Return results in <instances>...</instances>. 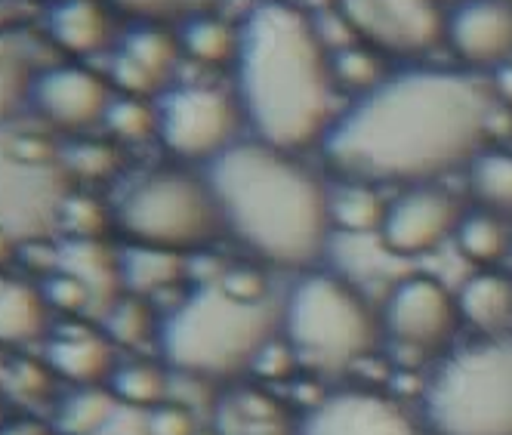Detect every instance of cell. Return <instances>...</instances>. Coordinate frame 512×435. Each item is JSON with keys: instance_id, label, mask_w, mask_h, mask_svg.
I'll use <instances>...</instances> for the list:
<instances>
[{"instance_id": "cell-40", "label": "cell", "mask_w": 512, "mask_h": 435, "mask_svg": "<svg viewBox=\"0 0 512 435\" xmlns=\"http://www.w3.org/2000/svg\"><path fill=\"white\" fill-rule=\"evenodd\" d=\"M102 223H105L102 210L93 201L81 198V195H71L65 201L62 220H59V226L71 232V238H99Z\"/></svg>"}, {"instance_id": "cell-19", "label": "cell", "mask_w": 512, "mask_h": 435, "mask_svg": "<svg viewBox=\"0 0 512 435\" xmlns=\"http://www.w3.org/2000/svg\"><path fill=\"white\" fill-rule=\"evenodd\" d=\"M460 315L482 337H500L512 331V278L497 269H479L469 275L457 294Z\"/></svg>"}, {"instance_id": "cell-44", "label": "cell", "mask_w": 512, "mask_h": 435, "mask_svg": "<svg viewBox=\"0 0 512 435\" xmlns=\"http://www.w3.org/2000/svg\"><path fill=\"white\" fill-rule=\"evenodd\" d=\"M7 365H10V358L0 352V389H4V380H7Z\"/></svg>"}, {"instance_id": "cell-37", "label": "cell", "mask_w": 512, "mask_h": 435, "mask_svg": "<svg viewBox=\"0 0 512 435\" xmlns=\"http://www.w3.org/2000/svg\"><path fill=\"white\" fill-rule=\"evenodd\" d=\"M112 4L136 19H192L210 13L216 0H112Z\"/></svg>"}, {"instance_id": "cell-35", "label": "cell", "mask_w": 512, "mask_h": 435, "mask_svg": "<svg viewBox=\"0 0 512 435\" xmlns=\"http://www.w3.org/2000/svg\"><path fill=\"white\" fill-rule=\"evenodd\" d=\"M62 158L71 176H84V179H102L118 170V152L105 142L71 145V149L62 152Z\"/></svg>"}, {"instance_id": "cell-22", "label": "cell", "mask_w": 512, "mask_h": 435, "mask_svg": "<svg viewBox=\"0 0 512 435\" xmlns=\"http://www.w3.org/2000/svg\"><path fill=\"white\" fill-rule=\"evenodd\" d=\"M454 244L463 260L479 269H494L512 253V226L506 216L491 210H463L460 223L454 229Z\"/></svg>"}, {"instance_id": "cell-33", "label": "cell", "mask_w": 512, "mask_h": 435, "mask_svg": "<svg viewBox=\"0 0 512 435\" xmlns=\"http://www.w3.org/2000/svg\"><path fill=\"white\" fill-rule=\"evenodd\" d=\"M105 127L121 142H145L152 133H158V112L139 96H121L108 105Z\"/></svg>"}, {"instance_id": "cell-23", "label": "cell", "mask_w": 512, "mask_h": 435, "mask_svg": "<svg viewBox=\"0 0 512 435\" xmlns=\"http://www.w3.org/2000/svg\"><path fill=\"white\" fill-rule=\"evenodd\" d=\"M386 207L389 198L380 192V186L340 179V186L331 189V229L349 238L380 235Z\"/></svg>"}, {"instance_id": "cell-18", "label": "cell", "mask_w": 512, "mask_h": 435, "mask_svg": "<svg viewBox=\"0 0 512 435\" xmlns=\"http://www.w3.org/2000/svg\"><path fill=\"white\" fill-rule=\"evenodd\" d=\"M56 269L75 275L93 297V312L102 318L124 297L121 253L105 247L99 238H68L56 250Z\"/></svg>"}, {"instance_id": "cell-41", "label": "cell", "mask_w": 512, "mask_h": 435, "mask_svg": "<svg viewBox=\"0 0 512 435\" xmlns=\"http://www.w3.org/2000/svg\"><path fill=\"white\" fill-rule=\"evenodd\" d=\"M491 90L497 96L500 105H506L509 112H512V62L509 65H500L497 71H491Z\"/></svg>"}, {"instance_id": "cell-14", "label": "cell", "mask_w": 512, "mask_h": 435, "mask_svg": "<svg viewBox=\"0 0 512 435\" xmlns=\"http://www.w3.org/2000/svg\"><path fill=\"white\" fill-rule=\"evenodd\" d=\"M445 44L472 71L512 62V0H460L445 19Z\"/></svg>"}, {"instance_id": "cell-8", "label": "cell", "mask_w": 512, "mask_h": 435, "mask_svg": "<svg viewBox=\"0 0 512 435\" xmlns=\"http://www.w3.org/2000/svg\"><path fill=\"white\" fill-rule=\"evenodd\" d=\"M62 152L50 136L0 127V226L16 241L38 244L53 235L71 192Z\"/></svg>"}, {"instance_id": "cell-12", "label": "cell", "mask_w": 512, "mask_h": 435, "mask_svg": "<svg viewBox=\"0 0 512 435\" xmlns=\"http://www.w3.org/2000/svg\"><path fill=\"white\" fill-rule=\"evenodd\" d=\"M460 216V201L438 183L408 186L395 198H389L386 220L377 238L392 257H426V253L438 250L448 238H454Z\"/></svg>"}, {"instance_id": "cell-10", "label": "cell", "mask_w": 512, "mask_h": 435, "mask_svg": "<svg viewBox=\"0 0 512 435\" xmlns=\"http://www.w3.org/2000/svg\"><path fill=\"white\" fill-rule=\"evenodd\" d=\"M331 7L355 41L380 56L417 59L445 41L448 13L438 0H331Z\"/></svg>"}, {"instance_id": "cell-7", "label": "cell", "mask_w": 512, "mask_h": 435, "mask_svg": "<svg viewBox=\"0 0 512 435\" xmlns=\"http://www.w3.org/2000/svg\"><path fill=\"white\" fill-rule=\"evenodd\" d=\"M115 223L133 244L192 253L226 232L223 213L204 173L152 170L121 195Z\"/></svg>"}, {"instance_id": "cell-15", "label": "cell", "mask_w": 512, "mask_h": 435, "mask_svg": "<svg viewBox=\"0 0 512 435\" xmlns=\"http://www.w3.org/2000/svg\"><path fill=\"white\" fill-rule=\"evenodd\" d=\"M38 112L65 130H84L105 121L112 93L108 84L87 68H50L31 84Z\"/></svg>"}, {"instance_id": "cell-36", "label": "cell", "mask_w": 512, "mask_h": 435, "mask_svg": "<svg viewBox=\"0 0 512 435\" xmlns=\"http://www.w3.org/2000/svg\"><path fill=\"white\" fill-rule=\"evenodd\" d=\"M41 294L47 300L50 309L56 312H65V315H84V312H93V297H90V290L75 278V275H68V272H53L44 287H41Z\"/></svg>"}, {"instance_id": "cell-34", "label": "cell", "mask_w": 512, "mask_h": 435, "mask_svg": "<svg viewBox=\"0 0 512 435\" xmlns=\"http://www.w3.org/2000/svg\"><path fill=\"white\" fill-rule=\"evenodd\" d=\"M56 374L50 371L47 361L34 358H10L4 392H10L16 402H44L53 395Z\"/></svg>"}, {"instance_id": "cell-16", "label": "cell", "mask_w": 512, "mask_h": 435, "mask_svg": "<svg viewBox=\"0 0 512 435\" xmlns=\"http://www.w3.org/2000/svg\"><path fill=\"white\" fill-rule=\"evenodd\" d=\"M216 435H300V417L281 398L256 383H238L219 392L213 405Z\"/></svg>"}, {"instance_id": "cell-28", "label": "cell", "mask_w": 512, "mask_h": 435, "mask_svg": "<svg viewBox=\"0 0 512 435\" xmlns=\"http://www.w3.org/2000/svg\"><path fill=\"white\" fill-rule=\"evenodd\" d=\"M108 392H112L121 405L152 411L167 402L170 368L152 365V361H127V365L115 368L112 380H108Z\"/></svg>"}, {"instance_id": "cell-27", "label": "cell", "mask_w": 512, "mask_h": 435, "mask_svg": "<svg viewBox=\"0 0 512 435\" xmlns=\"http://www.w3.org/2000/svg\"><path fill=\"white\" fill-rule=\"evenodd\" d=\"M179 50L201 65H235L238 28L213 13H201L182 22Z\"/></svg>"}, {"instance_id": "cell-20", "label": "cell", "mask_w": 512, "mask_h": 435, "mask_svg": "<svg viewBox=\"0 0 512 435\" xmlns=\"http://www.w3.org/2000/svg\"><path fill=\"white\" fill-rule=\"evenodd\" d=\"M189 275V266L182 260V253L149 247V244H130L121 250V281L124 294L149 300L161 290L176 287Z\"/></svg>"}, {"instance_id": "cell-43", "label": "cell", "mask_w": 512, "mask_h": 435, "mask_svg": "<svg viewBox=\"0 0 512 435\" xmlns=\"http://www.w3.org/2000/svg\"><path fill=\"white\" fill-rule=\"evenodd\" d=\"M16 257H19V241L4 226H0V269L16 263Z\"/></svg>"}, {"instance_id": "cell-11", "label": "cell", "mask_w": 512, "mask_h": 435, "mask_svg": "<svg viewBox=\"0 0 512 435\" xmlns=\"http://www.w3.org/2000/svg\"><path fill=\"white\" fill-rule=\"evenodd\" d=\"M383 334L408 358L442 352L460 328V303L432 275H408L392 284L380 312Z\"/></svg>"}, {"instance_id": "cell-6", "label": "cell", "mask_w": 512, "mask_h": 435, "mask_svg": "<svg viewBox=\"0 0 512 435\" xmlns=\"http://www.w3.org/2000/svg\"><path fill=\"white\" fill-rule=\"evenodd\" d=\"M420 408L432 435H512V331L451 352Z\"/></svg>"}, {"instance_id": "cell-25", "label": "cell", "mask_w": 512, "mask_h": 435, "mask_svg": "<svg viewBox=\"0 0 512 435\" xmlns=\"http://www.w3.org/2000/svg\"><path fill=\"white\" fill-rule=\"evenodd\" d=\"M466 186L475 207L512 220V152L482 149L466 167Z\"/></svg>"}, {"instance_id": "cell-1", "label": "cell", "mask_w": 512, "mask_h": 435, "mask_svg": "<svg viewBox=\"0 0 512 435\" xmlns=\"http://www.w3.org/2000/svg\"><path fill=\"white\" fill-rule=\"evenodd\" d=\"M491 81L460 68H408L352 99L321 139L337 179L371 186H423L469 161L494 139Z\"/></svg>"}, {"instance_id": "cell-29", "label": "cell", "mask_w": 512, "mask_h": 435, "mask_svg": "<svg viewBox=\"0 0 512 435\" xmlns=\"http://www.w3.org/2000/svg\"><path fill=\"white\" fill-rule=\"evenodd\" d=\"M161 321L155 318L149 300L124 294L112 309L102 315V334L121 349H139L152 337L158 340Z\"/></svg>"}, {"instance_id": "cell-13", "label": "cell", "mask_w": 512, "mask_h": 435, "mask_svg": "<svg viewBox=\"0 0 512 435\" xmlns=\"http://www.w3.org/2000/svg\"><path fill=\"white\" fill-rule=\"evenodd\" d=\"M300 435H420V423L383 392L340 389L300 417Z\"/></svg>"}, {"instance_id": "cell-31", "label": "cell", "mask_w": 512, "mask_h": 435, "mask_svg": "<svg viewBox=\"0 0 512 435\" xmlns=\"http://www.w3.org/2000/svg\"><path fill=\"white\" fill-rule=\"evenodd\" d=\"M121 53L127 59H133L142 71H149V75L164 87L167 78L173 75V65L179 56V41H173L167 31H161L155 25H142V28L127 34Z\"/></svg>"}, {"instance_id": "cell-38", "label": "cell", "mask_w": 512, "mask_h": 435, "mask_svg": "<svg viewBox=\"0 0 512 435\" xmlns=\"http://www.w3.org/2000/svg\"><path fill=\"white\" fill-rule=\"evenodd\" d=\"M297 368H300V361H297L294 349H290V343L278 334L275 340H269L260 349V355L253 358L250 374L260 377L263 383H275V380H287Z\"/></svg>"}, {"instance_id": "cell-9", "label": "cell", "mask_w": 512, "mask_h": 435, "mask_svg": "<svg viewBox=\"0 0 512 435\" xmlns=\"http://www.w3.org/2000/svg\"><path fill=\"white\" fill-rule=\"evenodd\" d=\"M158 136L179 161L210 164L238 142L244 124L235 93L213 84H182L158 102Z\"/></svg>"}, {"instance_id": "cell-42", "label": "cell", "mask_w": 512, "mask_h": 435, "mask_svg": "<svg viewBox=\"0 0 512 435\" xmlns=\"http://www.w3.org/2000/svg\"><path fill=\"white\" fill-rule=\"evenodd\" d=\"M0 435H59L53 429V423H41L34 417H22V420H10L4 429H0Z\"/></svg>"}, {"instance_id": "cell-17", "label": "cell", "mask_w": 512, "mask_h": 435, "mask_svg": "<svg viewBox=\"0 0 512 435\" xmlns=\"http://www.w3.org/2000/svg\"><path fill=\"white\" fill-rule=\"evenodd\" d=\"M44 361L59 380L75 386H102L115 374V343L90 328L59 331L47 337Z\"/></svg>"}, {"instance_id": "cell-2", "label": "cell", "mask_w": 512, "mask_h": 435, "mask_svg": "<svg viewBox=\"0 0 512 435\" xmlns=\"http://www.w3.org/2000/svg\"><path fill=\"white\" fill-rule=\"evenodd\" d=\"M331 50L309 13L287 0H260L238 25L235 99L253 139L306 152L331 130Z\"/></svg>"}, {"instance_id": "cell-21", "label": "cell", "mask_w": 512, "mask_h": 435, "mask_svg": "<svg viewBox=\"0 0 512 435\" xmlns=\"http://www.w3.org/2000/svg\"><path fill=\"white\" fill-rule=\"evenodd\" d=\"M50 312L41 287L7 281L0 290V346H28L47 337Z\"/></svg>"}, {"instance_id": "cell-3", "label": "cell", "mask_w": 512, "mask_h": 435, "mask_svg": "<svg viewBox=\"0 0 512 435\" xmlns=\"http://www.w3.org/2000/svg\"><path fill=\"white\" fill-rule=\"evenodd\" d=\"M204 179L235 235L256 260L309 272L331 244V189L294 152L238 139L204 164Z\"/></svg>"}, {"instance_id": "cell-46", "label": "cell", "mask_w": 512, "mask_h": 435, "mask_svg": "<svg viewBox=\"0 0 512 435\" xmlns=\"http://www.w3.org/2000/svg\"><path fill=\"white\" fill-rule=\"evenodd\" d=\"M4 287H7V278H4V275H0V290H4Z\"/></svg>"}, {"instance_id": "cell-45", "label": "cell", "mask_w": 512, "mask_h": 435, "mask_svg": "<svg viewBox=\"0 0 512 435\" xmlns=\"http://www.w3.org/2000/svg\"><path fill=\"white\" fill-rule=\"evenodd\" d=\"M10 420H7V408H4V402H0V429H4Z\"/></svg>"}, {"instance_id": "cell-39", "label": "cell", "mask_w": 512, "mask_h": 435, "mask_svg": "<svg viewBox=\"0 0 512 435\" xmlns=\"http://www.w3.org/2000/svg\"><path fill=\"white\" fill-rule=\"evenodd\" d=\"M145 432L149 435H198V420L192 408L179 402H164L145 417Z\"/></svg>"}, {"instance_id": "cell-5", "label": "cell", "mask_w": 512, "mask_h": 435, "mask_svg": "<svg viewBox=\"0 0 512 435\" xmlns=\"http://www.w3.org/2000/svg\"><path fill=\"white\" fill-rule=\"evenodd\" d=\"M380 334V315L343 275L309 269L281 300V337L300 368L315 374L352 371L368 361Z\"/></svg>"}, {"instance_id": "cell-24", "label": "cell", "mask_w": 512, "mask_h": 435, "mask_svg": "<svg viewBox=\"0 0 512 435\" xmlns=\"http://www.w3.org/2000/svg\"><path fill=\"white\" fill-rule=\"evenodd\" d=\"M50 34L62 50L87 56L105 47L108 16L96 0H62L50 13Z\"/></svg>"}, {"instance_id": "cell-30", "label": "cell", "mask_w": 512, "mask_h": 435, "mask_svg": "<svg viewBox=\"0 0 512 435\" xmlns=\"http://www.w3.org/2000/svg\"><path fill=\"white\" fill-rule=\"evenodd\" d=\"M331 78L334 87L352 96H361L374 87H380L389 75L383 68V56L371 50L368 44H346L340 50H331Z\"/></svg>"}, {"instance_id": "cell-26", "label": "cell", "mask_w": 512, "mask_h": 435, "mask_svg": "<svg viewBox=\"0 0 512 435\" xmlns=\"http://www.w3.org/2000/svg\"><path fill=\"white\" fill-rule=\"evenodd\" d=\"M118 398L108 386H78L56 405L53 429L59 435H99L105 423L115 417Z\"/></svg>"}, {"instance_id": "cell-32", "label": "cell", "mask_w": 512, "mask_h": 435, "mask_svg": "<svg viewBox=\"0 0 512 435\" xmlns=\"http://www.w3.org/2000/svg\"><path fill=\"white\" fill-rule=\"evenodd\" d=\"M28 93H31V81H28V65L19 53V41L0 34V127L13 124Z\"/></svg>"}, {"instance_id": "cell-4", "label": "cell", "mask_w": 512, "mask_h": 435, "mask_svg": "<svg viewBox=\"0 0 512 435\" xmlns=\"http://www.w3.org/2000/svg\"><path fill=\"white\" fill-rule=\"evenodd\" d=\"M281 334V300H244L219 281H201L158 328L170 371L198 380H235Z\"/></svg>"}]
</instances>
